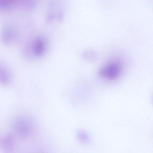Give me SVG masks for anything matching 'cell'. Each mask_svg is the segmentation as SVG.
Masks as SVG:
<instances>
[{
    "label": "cell",
    "instance_id": "6da1fadb",
    "mask_svg": "<svg viewBox=\"0 0 153 153\" xmlns=\"http://www.w3.org/2000/svg\"><path fill=\"white\" fill-rule=\"evenodd\" d=\"M32 124L29 119L22 118L17 120L15 125L16 133L21 137H25L30 133Z\"/></svg>",
    "mask_w": 153,
    "mask_h": 153
},
{
    "label": "cell",
    "instance_id": "7a4b0ae2",
    "mask_svg": "<svg viewBox=\"0 0 153 153\" xmlns=\"http://www.w3.org/2000/svg\"><path fill=\"white\" fill-rule=\"evenodd\" d=\"M121 71L120 67L116 63L111 64L101 69L99 72L101 76L110 79H113L118 77Z\"/></svg>",
    "mask_w": 153,
    "mask_h": 153
},
{
    "label": "cell",
    "instance_id": "3957f363",
    "mask_svg": "<svg viewBox=\"0 0 153 153\" xmlns=\"http://www.w3.org/2000/svg\"><path fill=\"white\" fill-rule=\"evenodd\" d=\"M45 43L42 39L41 37L37 38L33 45L34 53L38 56H42L45 51Z\"/></svg>",
    "mask_w": 153,
    "mask_h": 153
},
{
    "label": "cell",
    "instance_id": "277c9868",
    "mask_svg": "<svg viewBox=\"0 0 153 153\" xmlns=\"http://www.w3.org/2000/svg\"><path fill=\"white\" fill-rule=\"evenodd\" d=\"M2 144L4 150H11L14 146L13 140L12 137L9 135H7L4 138Z\"/></svg>",
    "mask_w": 153,
    "mask_h": 153
},
{
    "label": "cell",
    "instance_id": "5b68a950",
    "mask_svg": "<svg viewBox=\"0 0 153 153\" xmlns=\"http://www.w3.org/2000/svg\"><path fill=\"white\" fill-rule=\"evenodd\" d=\"M83 58L88 61H92L96 58V54L93 51H87L82 54Z\"/></svg>",
    "mask_w": 153,
    "mask_h": 153
},
{
    "label": "cell",
    "instance_id": "8992f818",
    "mask_svg": "<svg viewBox=\"0 0 153 153\" xmlns=\"http://www.w3.org/2000/svg\"><path fill=\"white\" fill-rule=\"evenodd\" d=\"M53 16L52 14H49L47 16V22L49 23L52 21L53 19Z\"/></svg>",
    "mask_w": 153,
    "mask_h": 153
}]
</instances>
